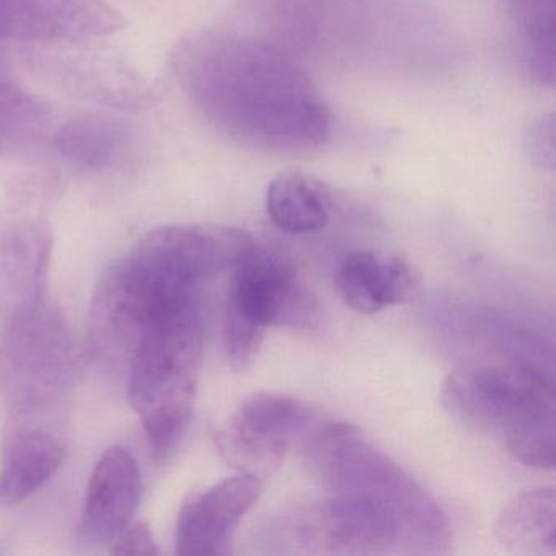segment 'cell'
<instances>
[{
    "label": "cell",
    "instance_id": "1",
    "mask_svg": "<svg viewBox=\"0 0 556 556\" xmlns=\"http://www.w3.org/2000/svg\"><path fill=\"white\" fill-rule=\"evenodd\" d=\"M172 70L200 115L237 144L302 154L330 138L320 93L291 51L271 38L198 31L175 47Z\"/></svg>",
    "mask_w": 556,
    "mask_h": 556
},
{
    "label": "cell",
    "instance_id": "2",
    "mask_svg": "<svg viewBox=\"0 0 556 556\" xmlns=\"http://www.w3.org/2000/svg\"><path fill=\"white\" fill-rule=\"evenodd\" d=\"M236 243L224 226L188 224L152 230L110 266L93 292L90 348L105 363L128 366L154 318L198 299V286L227 271Z\"/></svg>",
    "mask_w": 556,
    "mask_h": 556
},
{
    "label": "cell",
    "instance_id": "3",
    "mask_svg": "<svg viewBox=\"0 0 556 556\" xmlns=\"http://www.w3.org/2000/svg\"><path fill=\"white\" fill-rule=\"evenodd\" d=\"M308 470L331 493L361 494L389 507L403 530V548L442 553L451 545L447 517L434 497L356 426L330 422L304 439Z\"/></svg>",
    "mask_w": 556,
    "mask_h": 556
},
{
    "label": "cell",
    "instance_id": "4",
    "mask_svg": "<svg viewBox=\"0 0 556 556\" xmlns=\"http://www.w3.org/2000/svg\"><path fill=\"white\" fill-rule=\"evenodd\" d=\"M442 403L455 418L503 439L514 460L552 470L556 452L553 382L529 363L462 367L442 386Z\"/></svg>",
    "mask_w": 556,
    "mask_h": 556
},
{
    "label": "cell",
    "instance_id": "5",
    "mask_svg": "<svg viewBox=\"0 0 556 556\" xmlns=\"http://www.w3.org/2000/svg\"><path fill=\"white\" fill-rule=\"evenodd\" d=\"M203 357L200 302H185L146 327L128 363V399L149 444L165 457L184 439Z\"/></svg>",
    "mask_w": 556,
    "mask_h": 556
},
{
    "label": "cell",
    "instance_id": "6",
    "mask_svg": "<svg viewBox=\"0 0 556 556\" xmlns=\"http://www.w3.org/2000/svg\"><path fill=\"white\" fill-rule=\"evenodd\" d=\"M315 315V299L302 285L291 260L255 243L233 268L227 294L224 348L230 366L249 369L273 325L305 327Z\"/></svg>",
    "mask_w": 556,
    "mask_h": 556
},
{
    "label": "cell",
    "instance_id": "7",
    "mask_svg": "<svg viewBox=\"0 0 556 556\" xmlns=\"http://www.w3.org/2000/svg\"><path fill=\"white\" fill-rule=\"evenodd\" d=\"M79 366L66 317L45 301L5 320L0 389L17 416L40 412L73 383Z\"/></svg>",
    "mask_w": 556,
    "mask_h": 556
},
{
    "label": "cell",
    "instance_id": "8",
    "mask_svg": "<svg viewBox=\"0 0 556 556\" xmlns=\"http://www.w3.org/2000/svg\"><path fill=\"white\" fill-rule=\"evenodd\" d=\"M312 421L311 408L294 396L253 393L217 431V448L239 473L265 480L281 467L292 442L307 435Z\"/></svg>",
    "mask_w": 556,
    "mask_h": 556
},
{
    "label": "cell",
    "instance_id": "9",
    "mask_svg": "<svg viewBox=\"0 0 556 556\" xmlns=\"http://www.w3.org/2000/svg\"><path fill=\"white\" fill-rule=\"evenodd\" d=\"M295 543L317 552L372 555L403 546V530L395 514L361 494L331 493L295 517Z\"/></svg>",
    "mask_w": 556,
    "mask_h": 556
},
{
    "label": "cell",
    "instance_id": "10",
    "mask_svg": "<svg viewBox=\"0 0 556 556\" xmlns=\"http://www.w3.org/2000/svg\"><path fill=\"white\" fill-rule=\"evenodd\" d=\"M125 27L105 0H0V41L77 43Z\"/></svg>",
    "mask_w": 556,
    "mask_h": 556
},
{
    "label": "cell",
    "instance_id": "11",
    "mask_svg": "<svg viewBox=\"0 0 556 556\" xmlns=\"http://www.w3.org/2000/svg\"><path fill=\"white\" fill-rule=\"evenodd\" d=\"M265 480L239 473L191 496L178 514L175 552L217 555L226 552L240 520L258 503Z\"/></svg>",
    "mask_w": 556,
    "mask_h": 556
},
{
    "label": "cell",
    "instance_id": "12",
    "mask_svg": "<svg viewBox=\"0 0 556 556\" xmlns=\"http://www.w3.org/2000/svg\"><path fill=\"white\" fill-rule=\"evenodd\" d=\"M142 475L135 455L113 445L97 462L87 486L79 536L90 546L113 542L138 513Z\"/></svg>",
    "mask_w": 556,
    "mask_h": 556
},
{
    "label": "cell",
    "instance_id": "13",
    "mask_svg": "<svg viewBox=\"0 0 556 556\" xmlns=\"http://www.w3.org/2000/svg\"><path fill=\"white\" fill-rule=\"evenodd\" d=\"M53 233L41 220L0 230V314L5 320L47 301Z\"/></svg>",
    "mask_w": 556,
    "mask_h": 556
},
{
    "label": "cell",
    "instance_id": "14",
    "mask_svg": "<svg viewBox=\"0 0 556 556\" xmlns=\"http://www.w3.org/2000/svg\"><path fill=\"white\" fill-rule=\"evenodd\" d=\"M338 294L359 314H377L415 298L419 278L403 256L386 253H350L334 276Z\"/></svg>",
    "mask_w": 556,
    "mask_h": 556
},
{
    "label": "cell",
    "instance_id": "15",
    "mask_svg": "<svg viewBox=\"0 0 556 556\" xmlns=\"http://www.w3.org/2000/svg\"><path fill=\"white\" fill-rule=\"evenodd\" d=\"M64 458L66 451L53 434L15 418L2 444L0 504L24 503L58 473Z\"/></svg>",
    "mask_w": 556,
    "mask_h": 556
},
{
    "label": "cell",
    "instance_id": "16",
    "mask_svg": "<svg viewBox=\"0 0 556 556\" xmlns=\"http://www.w3.org/2000/svg\"><path fill=\"white\" fill-rule=\"evenodd\" d=\"M494 536L517 555H555V490L532 488L510 497L494 522Z\"/></svg>",
    "mask_w": 556,
    "mask_h": 556
},
{
    "label": "cell",
    "instance_id": "17",
    "mask_svg": "<svg viewBox=\"0 0 556 556\" xmlns=\"http://www.w3.org/2000/svg\"><path fill=\"white\" fill-rule=\"evenodd\" d=\"M266 211L278 229L292 236L320 232L330 220V203L324 188L295 172L279 175L269 184Z\"/></svg>",
    "mask_w": 556,
    "mask_h": 556
},
{
    "label": "cell",
    "instance_id": "18",
    "mask_svg": "<svg viewBox=\"0 0 556 556\" xmlns=\"http://www.w3.org/2000/svg\"><path fill=\"white\" fill-rule=\"evenodd\" d=\"M520 61L533 83L553 87L556 76V0H507Z\"/></svg>",
    "mask_w": 556,
    "mask_h": 556
},
{
    "label": "cell",
    "instance_id": "19",
    "mask_svg": "<svg viewBox=\"0 0 556 556\" xmlns=\"http://www.w3.org/2000/svg\"><path fill=\"white\" fill-rule=\"evenodd\" d=\"M53 144L74 164L105 168L128 151L129 131L122 123L105 116H80L56 132Z\"/></svg>",
    "mask_w": 556,
    "mask_h": 556
},
{
    "label": "cell",
    "instance_id": "20",
    "mask_svg": "<svg viewBox=\"0 0 556 556\" xmlns=\"http://www.w3.org/2000/svg\"><path fill=\"white\" fill-rule=\"evenodd\" d=\"M51 128V112L40 99L0 77V155L40 144Z\"/></svg>",
    "mask_w": 556,
    "mask_h": 556
},
{
    "label": "cell",
    "instance_id": "21",
    "mask_svg": "<svg viewBox=\"0 0 556 556\" xmlns=\"http://www.w3.org/2000/svg\"><path fill=\"white\" fill-rule=\"evenodd\" d=\"M526 152L536 167L555 168V119L553 116L536 119L526 132Z\"/></svg>",
    "mask_w": 556,
    "mask_h": 556
},
{
    "label": "cell",
    "instance_id": "22",
    "mask_svg": "<svg viewBox=\"0 0 556 556\" xmlns=\"http://www.w3.org/2000/svg\"><path fill=\"white\" fill-rule=\"evenodd\" d=\"M112 555H157L159 546L155 542L151 526L144 520L131 522L112 542Z\"/></svg>",
    "mask_w": 556,
    "mask_h": 556
}]
</instances>
